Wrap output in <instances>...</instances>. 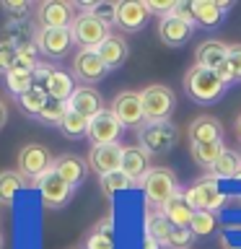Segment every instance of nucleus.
Listing matches in <instances>:
<instances>
[{"label":"nucleus","mask_w":241,"mask_h":249,"mask_svg":"<svg viewBox=\"0 0 241 249\" xmlns=\"http://www.w3.org/2000/svg\"><path fill=\"white\" fill-rule=\"evenodd\" d=\"M225 86L228 83L218 75V70H210L202 65H192L184 75V93L194 104H215L225 93Z\"/></svg>","instance_id":"nucleus-1"},{"label":"nucleus","mask_w":241,"mask_h":249,"mask_svg":"<svg viewBox=\"0 0 241 249\" xmlns=\"http://www.w3.org/2000/svg\"><path fill=\"white\" fill-rule=\"evenodd\" d=\"M140 101L145 109V124H155V122H169L171 112L176 107V96L169 86H148L140 91Z\"/></svg>","instance_id":"nucleus-2"},{"label":"nucleus","mask_w":241,"mask_h":249,"mask_svg":"<svg viewBox=\"0 0 241 249\" xmlns=\"http://www.w3.org/2000/svg\"><path fill=\"white\" fill-rule=\"evenodd\" d=\"M140 187L145 190V197H148V205H151V208H163L179 192L174 171L166 169V166L151 169V174L143 179V184H140Z\"/></svg>","instance_id":"nucleus-3"},{"label":"nucleus","mask_w":241,"mask_h":249,"mask_svg":"<svg viewBox=\"0 0 241 249\" xmlns=\"http://www.w3.org/2000/svg\"><path fill=\"white\" fill-rule=\"evenodd\" d=\"M52 169H54V159L44 145L31 143V145H23L18 151V174L26 179V182L39 184V179L44 174H50Z\"/></svg>","instance_id":"nucleus-4"},{"label":"nucleus","mask_w":241,"mask_h":249,"mask_svg":"<svg viewBox=\"0 0 241 249\" xmlns=\"http://www.w3.org/2000/svg\"><path fill=\"white\" fill-rule=\"evenodd\" d=\"M184 197L189 202V208L197 213V210H205V213H218L225 205V195L221 192V187L213 177L202 179V182H194L189 190H184Z\"/></svg>","instance_id":"nucleus-5"},{"label":"nucleus","mask_w":241,"mask_h":249,"mask_svg":"<svg viewBox=\"0 0 241 249\" xmlns=\"http://www.w3.org/2000/svg\"><path fill=\"white\" fill-rule=\"evenodd\" d=\"M140 145L148 153H169L179 140V127L171 122H155V124H143L138 132Z\"/></svg>","instance_id":"nucleus-6"},{"label":"nucleus","mask_w":241,"mask_h":249,"mask_svg":"<svg viewBox=\"0 0 241 249\" xmlns=\"http://www.w3.org/2000/svg\"><path fill=\"white\" fill-rule=\"evenodd\" d=\"M106 73H109V68L104 65V60L99 57L96 50H78L75 52L73 65H70V75H73L78 83L93 89V83L104 81Z\"/></svg>","instance_id":"nucleus-7"},{"label":"nucleus","mask_w":241,"mask_h":249,"mask_svg":"<svg viewBox=\"0 0 241 249\" xmlns=\"http://www.w3.org/2000/svg\"><path fill=\"white\" fill-rule=\"evenodd\" d=\"M70 34H73L75 44H81V50H96V47L109 36V26H104L96 16L91 13H78L75 21L70 23Z\"/></svg>","instance_id":"nucleus-8"},{"label":"nucleus","mask_w":241,"mask_h":249,"mask_svg":"<svg viewBox=\"0 0 241 249\" xmlns=\"http://www.w3.org/2000/svg\"><path fill=\"white\" fill-rule=\"evenodd\" d=\"M36 50L50 60H65L75 47L70 29H36Z\"/></svg>","instance_id":"nucleus-9"},{"label":"nucleus","mask_w":241,"mask_h":249,"mask_svg":"<svg viewBox=\"0 0 241 249\" xmlns=\"http://www.w3.org/2000/svg\"><path fill=\"white\" fill-rule=\"evenodd\" d=\"M36 29H70V23L75 21V8L70 3H54V0H47V3L36 5Z\"/></svg>","instance_id":"nucleus-10"},{"label":"nucleus","mask_w":241,"mask_h":249,"mask_svg":"<svg viewBox=\"0 0 241 249\" xmlns=\"http://www.w3.org/2000/svg\"><path fill=\"white\" fill-rule=\"evenodd\" d=\"M112 112L117 114L124 127H143L145 124V109L140 101V93L135 91H120L112 101Z\"/></svg>","instance_id":"nucleus-11"},{"label":"nucleus","mask_w":241,"mask_h":249,"mask_svg":"<svg viewBox=\"0 0 241 249\" xmlns=\"http://www.w3.org/2000/svg\"><path fill=\"white\" fill-rule=\"evenodd\" d=\"M122 130H124V124L117 120V114L112 109H104V112L96 114L88 122V140H91V145H112L120 140Z\"/></svg>","instance_id":"nucleus-12"},{"label":"nucleus","mask_w":241,"mask_h":249,"mask_svg":"<svg viewBox=\"0 0 241 249\" xmlns=\"http://www.w3.org/2000/svg\"><path fill=\"white\" fill-rule=\"evenodd\" d=\"M39 192H42L44 208H50V210L65 208L68 202H70V197H73V187H70L54 169L50 171V174H44L42 179H39Z\"/></svg>","instance_id":"nucleus-13"},{"label":"nucleus","mask_w":241,"mask_h":249,"mask_svg":"<svg viewBox=\"0 0 241 249\" xmlns=\"http://www.w3.org/2000/svg\"><path fill=\"white\" fill-rule=\"evenodd\" d=\"M122 153H124V145H120V143L91 145V151H88V169H93L99 177L112 174V171L122 169Z\"/></svg>","instance_id":"nucleus-14"},{"label":"nucleus","mask_w":241,"mask_h":249,"mask_svg":"<svg viewBox=\"0 0 241 249\" xmlns=\"http://www.w3.org/2000/svg\"><path fill=\"white\" fill-rule=\"evenodd\" d=\"M187 138L192 143H221L223 140V124L213 114H200L187 124Z\"/></svg>","instance_id":"nucleus-15"},{"label":"nucleus","mask_w":241,"mask_h":249,"mask_svg":"<svg viewBox=\"0 0 241 249\" xmlns=\"http://www.w3.org/2000/svg\"><path fill=\"white\" fill-rule=\"evenodd\" d=\"M151 153L143 145H124L122 153V171L127 174L135 184H143V179L151 174Z\"/></svg>","instance_id":"nucleus-16"},{"label":"nucleus","mask_w":241,"mask_h":249,"mask_svg":"<svg viewBox=\"0 0 241 249\" xmlns=\"http://www.w3.org/2000/svg\"><path fill=\"white\" fill-rule=\"evenodd\" d=\"M192 31H194V23L184 21V18H176V16H163L158 21V39L166 47H182L192 39Z\"/></svg>","instance_id":"nucleus-17"},{"label":"nucleus","mask_w":241,"mask_h":249,"mask_svg":"<svg viewBox=\"0 0 241 249\" xmlns=\"http://www.w3.org/2000/svg\"><path fill=\"white\" fill-rule=\"evenodd\" d=\"M68 109L83 114L86 120H93L96 114L104 112V99H101V93L96 89H91V86H78L73 91V96L68 99Z\"/></svg>","instance_id":"nucleus-18"},{"label":"nucleus","mask_w":241,"mask_h":249,"mask_svg":"<svg viewBox=\"0 0 241 249\" xmlns=\"http://www.w3.org/2000/svg\"><path fill=\"white\" fill-rule=\"evenodd\" d=\"M96 52H99V57L104 60V65L109 70H117V68H122L124 62H127L130 44H127V39H124L122 34H109L104 42L96 47Z\"/></svg>","instance_id":"nucleus-19"},{"label":"nucleus","mask_w":241,"mask_h":249,"mask_svg":"<svg viewBox=\"0 0 241 249\" xmlns=\"http://www.w3.org/2000/svg\"><path fill=\"white\" fill-rule=\"evenodd\" d=\"M54 171L75 190V187H81L86 182V177H88V161L78 159L75 153H62L60 159H54Z\"/></svg>","instance_id":"nucleus-20"},{"label":"nucleus","mask_w":241,"mask_h":249,"mask_svg":"<svg viewBox=\"0 0 241 249\" xmlns=\"http://www.w3.org/2000/svg\"><path fill=\"white\" fill-rule=\"evenodd\" d=\"M231 5L233 3H218V0H192V21L197 26L213 29L223 21V16Z\"/></svg>","instance_id":"nucleus-21"},{"label":"nucleus","mask_w":241,"mask_h":249,"mask_svg":"<svg viewBox=\"0 0 241 249\" xmlns=\"http://www.w3.org/2000/svg\"><path fill=\"white\" fill-rule=\"evenodd\" d=\"M148 8L145 3H138V0H124L120 3V11H117V29L122 31H140L148 21Z\"/></svg>","instance_id":"nucleus-22"},{"label":"nucleus","mask_w":241,"mask_h":249,"mask_svg":"<svg viewBox=\"0 0 241 249\" xmlns=\"http://www.w3.org/2000/svg\"><path fill=\"white\" fill-rule=\"evenodd\" d=\"M228 50H231V44L221 42V39H207V42H202L200 50H197V65L218 70L225 62V57H228Z\"/></svg>","instance_id":"nucleus-23"},{"label":"nucleus","mask_w":241,"mask_h":249,"mask_svg":"<svg viewBox=\"0 0 241 249\" xmlns=\"http://www.w3.org/2000/svg\"><path fill=\"white\" fill-rule=\"evenodd\" d=\"M163 215H166L169 221H171V226H176V229H189L194 210L189 208V202H187L184 192H176L174 197H171L166 205H163Z\"/></svg>","instance_id":"nucleus-24"},{"label":"nucleus","mask_w":241,"mask_h":249,"mask_svg":"<svg viewBox=\"0 0 241 249\" xmlns=\"http://www.w3.org/2000/svg\"><path fill=\"white\" fill-rule=\"evenodd\" d=\"M171 231H174V226H171V221L166 215H163V210L148 208V213H145V233H151L161 247H169Z\"/></svg>","instance_id":"nucleus-25"},{"label":"nucleus","mask_w":241,"mask_h":249,"mask_svg":"<svg viewBox=\"0 0 241 249\" xmlns=\"http://www.w3.org/2000/svg\"><path fill=\"white\" fill-rule=\"evenodd\" d=\"M47 96L50 99H57V101H68L75 91V81L70 73H62V70H50V78H47V86H44Z\"/></svg>","instance_id":"nucleus-26"},{"label":"nucleus","mask_w":241,"mask_h":249,"mask_svg":"<svg viewBox=\"0 0 241 249\" xmlns=\"http://www.w3.org/2000/svg\"><path fill=\"white\" fill-rule=\"evenodd\" d=\"M210 171H213V179H241V153L225 148Z\"/></svg>","instance_id":"nucleus-27"},{"label":"nucleus","mask_w":241,"mask_h":249,"mask_svg":"<svg viewBox=\"0 0 241 249\" xmlns=\"http://www.w3.org/2000/svg\"><path fill=\"white\" fill-rule=\"evenodd\" d=\"M3 78H5V89L11 91L13 96H21V93H26L31 86H34V70L21 68V65H13Z\"/></svg>","instance_id":"nucleus-28"},{"label":"nucleus","mask_w":241,"mask_h":249,"mask_svg":"<svg viewBox=\"0 0 241 249\" xmlns=\"http://www.w3.org/2000/svg\"><path fill=\"white\" fill-rule=\"evenodd\" d=\"M223 151H225L223 140L221 143H192L189 145V153H192L194 163H200V166H205V169H213L215 161L223 156Z\"/></svg>","instance_id":"nucleus-29"},{"label":"nucleus","mask_w":241,"mask_h":249,"mask_svg":"<svg viewBox=\"0 0 241 249\" xmlns=\"http://www.w3.org/2000/svg\"><path fill=\"white\" fill-rule=\"evenodd\" d=\"M47 91L44 89H36V86H31V89L26 93H21V96H16V104H18V109L23 114H29V117H39V112L44 109L47 104Z\"/></svg>","instance_id":"nucleus-30"},{"label":"nucleus","mask_w":241,"mask_h":249,"mask_svg":"<svg viewBox=\"0 0 241 249\" xmlns=\"http://www.w3.org/2000/svg\"><path fill=\"white\" fill-rule=\"evenodd\" d=\"M23 187V179L18 171H0V205H13Z\"/></svg>","instance_id":"nucleus-31"},{"label":"nucleus","mask_w":241,"mask_h":249,"mask_svg":"<svg viewBox=\"0 0 241 249\" xmlns=\"http://www.w3.org/2000/svg\"><path fill=\"white\" fill-rule=\"evenodd\" d=\"M218 75L223 78L225 83H241V44H231L228 57L221 68H218Z\"/></svg>","instance_id":"nucleus-32"},{"label":"nucleus","mask_w":241,"mask_h":249,"mask_svg":"<svg viewBox=\"0 0 241 249\" xmlns=\"http://www.w3.org/2000/svg\"><path fill=\"white\" fill-rule=\"evenodd\" d=\"M88 122H91V120H86L83 114H78V112H73V109H68L65 120L60 122V130H62V135H65V138L78 140V138L88 135Z\"/></svg>","instance_id":"nucleus-33"},{"label":"nucleus","mask_w":241,"mask_h":249,"mask_svg":"<svg viewBox=\"0 0 241 249\" xmlns=\"http://www.w3.org/2000/svg\"><path fill=\"white\" fill-rule=\"evenodd\" d=\"M99 184H101V190H104V195H109V197L117 195V192H124V190H132V187H135V182H132L122 169L112 171V174L99 177Z\"/></svg>","instance_id":"nucleus-34"},{"label":"nucleus","mask_w":241,"mask_h":249,"mask_svg":"<svg viewBox=\"0 0 241 249\" xmlns=\"http://www.w3.org/2000/svg\"><path fill=\"white\" fill-rule=\"evenodd\" d=\"M81 8L86 13L96 16L104 26H117V11H120V3H81Z\"/></svg>","instance_id":"nucleus-35"},{"label":"nucleus","mask_w":241,"mask_h":249,"mask_svg":"<svg viewBox=\"0 0 241 249\" xmlns=\"http://www.w3.org/2000/svg\"><path fill=\"white\" fill-rule=\"evenodd\" d=\"M68 114V101H57V99H47L44 109L39 112L36 120L44 122V124H60L62 120H65Z\"/></svg>","instance_id":"nucleus-36"},{"label":"nucleus","mask_w":241,"mask_h":249,"mask_svg":"<svg viewBox=\"0 0 241 249\" xmlns=\"http://www.w3.org/2000/svg\"><path fill=\"white\" fill-rule=\"evenodd\" d=\"M218 226V213H205V210H197V213L192 215V223H189V231L194 236H207V233H213Z\"/></svg>","instance_id":"nucleus-37"},{"label":"nucleus","mask_w":241,"mask_h":249,"mask_svg":"<svg viewBox=\"0 0 241 249\" xmlns=\"http://www.w3.org/2000/svg\"><path fill=\"white\" fill-rule=\"evenodd\" d=\"M0 8H3L5 16H8V23H26L29 13H31V5L26 0H13V3L11 0H3Z\"/></svg>","instance_id":"nucleus-38"},{"label":"nucleus","mask_w":241,"mask_h":249,"mask_svg":"<svg viewBox=\"0 0 241 249\" xmlns=\"http://www.w3.org/2000/svg\"><path fill=\"white\" fill-rule=\"evenodd\" d=\"M16 60H18V50H16L11 42H3V39H0V75H5L8 70L16 65Z\"/></svg>","instance_id":"nucleus-39"},{"label":"nucleus","mask_w":241,"mask_h":249,"mask_svg":"<svg viewBox=\"0 0 241 249\" xmlns=\"http://www.w3.org/2000/svg\"><path fill=\"white\" fill-rule=\"evenodd\" d=\"M86 249H114L112 233H104V231L93 229L88 236H86Z\"/></svg>","instance_id":"nucleus-40"},{"label":"nucleus","mask_w":241,"mask_h":249,"mask_svg":"<svg viewBox=\"0 0 241 249\" xmlns=\"http://www.w3.org/2000/svg\"><path fill=\"white\" fill-rule=\"evenodd\" d=\"M194 241V233L189 229H176L171 231V239H169V249H189Z\"/></svg>","instance_id":"nucleus-41"},{"label":"nucleus","mask_w":241,"mask_h":249,"mask_svg":"<svg viewBox=\"0 0 241 249\" xmlns=\"http://www.w3.org/2000/svg\"><path fill=\"white\" fill-rule=\"evenodd\" d=\"M145 8L148 13H158L163 18V16H169L176 8V0H145Z\"/></svg>","instance_id":"nucleus-42"},{"label":"nucleus","mask_w":241,"mask_h":249,"mask_svg":"<svg viewBox=\"0 0 241 249\" xmlns=\"http://www.w3.org/2000/svg\"><path fill=\"white\" fill-rule=\"evenodd\" d=\"M143 249H161V244L151 236V233H143Z\"/></svg>","instance_id":"nucleus-43"},{"label":"nucleus","mask_w":241,"mask_h":249,"mask_svg":"<svg viewBox=\"0 0 241 249\" xmlns=\"http://www.w3.org/2000/svg\"><path fill=\"white\" fill-rule=\"evenodd\" d=\"M5 122H8V107H5V101L0 99V130L5 127Z\"/></svg>","instance_id":"nucleus-44"},{"label":"nucleus","mask_w":241,"mask_h":249,"mask_svg":"<svg viewBox=\"0 0 241 249\" xmlns=\"http://www.w3.org/2000/svg\"><path fill=\"white\" fill-rule=\"evenodd\" d=\"M236 140L241 143V114L236 117Z\"/></svg>","instance_id":"nucleus-45"},{"label":"nucleus","mask_w":241,"mask_h":249,"mask_svg":"<svg viewBox=\"0 0 241 249\" xmlns=\"http://www.w3.org/2000/svg\"><path fill=\"white\" fill-rule=\"evenodd\" d=\"M0 249H3V236H0Z\"/></svg>","instance_id":"nucleus-46"}]
</instances>
